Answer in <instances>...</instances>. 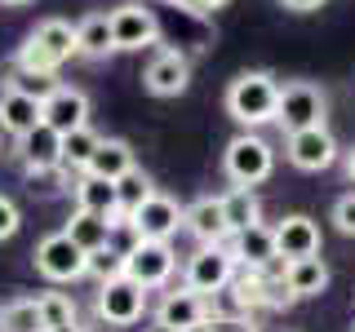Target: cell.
Segmentation results:
<instances>
[{
  "instance_id": "6da1fadb",
  "label": "cell",
  "mask_w": 355,
  "mask_h": 332,
  "mask_svg": "<svg viewBox=\"0 0 355 332\" xmlns=\"http://www.w3.org/2000/svg\"><path fill=\"white\" fill-rule=\"evenodd\" d=\"M275 102H280V80L271 71H240L227 84V116L244 129L275 124Z\"/></svg>"
},
{
  "instance_id": "7a4b0ae2",
  "label": "cell",
  "mask_w": 355,
  "mask_h": 332,
  "mask_svg": "<svg viewBox=\"0 0 355 332\" xmlns=\"http://www.w3.org/2000/svg\"><path fill=\"white\" fill-rule=\"evenodd\" d=\"M222 169H227L231 186H258L275 173V151L258 133H240V138H231L227 151H222Z\"/></svg>"
},
{
  "instance_id": "3957f363",
  "label": "cell",
  "mask_w": 355,
  "mask_h": 332,
  "mask_svg": "<svg viewBox=\"0 0 355 332\" xmlns=\"http://www.w3.org/2000/svg\"><path fill=\"white\" fill-rule=\"evenodd\" d=\"M240 261L236 252H231V243H200V248L187 257V270H182V284L196 288V293L205 297H218L227 293V284L236 279Z\"/></svg>"
},
{
  "instance_id": "277c9868",
  "label": "cell",
  "mask_w": 355,
  "mask_h": 332,
  "mask_svg": "<svg viewBox=\"0 0 355 332\" xmlns=\"http://www.w3.org/2000/svg\"><path fill=\"white\" fill-rule=\"evenodd\" d=\"M324 111H329V93L315 80H288L280 84V102H275V124L284 133L311 129V124H324Z\"/></svg>"
},
{
  "instance_id": "5b68a950",
  "label": "cell",
  "mask_w": 355,
  "mask_h": 332,
  "mask_svg": "<svg viewBox=\"0 0 355 332\" xmlns=\"http://www.w3.org/2000/svg\"><path fill=\"white\" fill-rule=\"evenodd\" d=\"M31 257H36V270L49 284H76V279H85V275H89V252L71 235H67V230H58V235H44Z\"/></svg>"
},
{
  "instance_id": "8992f818",
  "label": "cell",
  "mask_w": 355,
  "mask_h": 332,
  "mask_svg": "<svg viewBox=\"0 0 355 332\" xmlns=\"http://www.w3.org/2000/svg\"><path fill=\"white\" fill-rule=\"evenodd\" d=\"M147 310V288L129 275H111L98 284V319L107 328H133Z\"/></svg>"
},
{
  "instance_id": "52a82bcc",
  "label": "cell",
  "mask_w": 355,
  "mask_h": 332,
  "mask_svg": "<svg viewBox=\"0 0 355 332\" xmlns=\"http://www.w3.org/2000/svg\"><path fill=\"white\" fill-rule=\"evenodd\" d=\"M178 270V252L169 248V239H138L133 248L125 252V275L138 279L147 293L164 288Z\"/></svg>"
},
{
  "instance_id": "ba28073f",
  "label": "cell",
  "mask_w": 355,
  "mask_h": 332,
  "mask_svg": "<svg viewBox=\"0 0 355 332\" xmlns=\"http://www.w3.org/2000/svg\"><path fill=\"white\" fill-rule=\"evenodd\" d=\"M338 138L324 129V124H311V129H297V133H288V142H284V160L293 164L297 173H324L338 164Z\"/></svg>"
},
{
  "instance_id": "9c48e42d",
  "label": "cell",
  "mask_w": 355,
  "mask_h": 332,
  "mask_svg": "<svg viewBox=\"0 0 355 332\" xmlns=\"http://www.w3.org/2000/svg\"><path fill=\"white\" fill-rule=\"evenodd\" d=\"M182 213H187V208L178 204V199L151 191L129 213V226H133V235H138V239H173L178 230H182Z\"/></svg>"
},
{
  "instance_id": "30bf717a",
  "label": "cell",
  "mask_w": 355,
  "mask_h": 332,
  "mask_svg": "<svg viewBox=\"0 0 355 332\" xmlns=\"http://www.w3.org/2000/svg\"><path fill=\"white\" fill-rule=\"evenodd\" d=\"M111 36H116V53H138L160 44V18L147 5H120L111 9Z\"/></svg>"
},
{
  "instance_id": "8fae6325",
  "label": "cell",
  "mask_w": 355,
  "mask_h": 332,
  "mask_svg": "<svg viewBox=\"0 0 355 332\" xmlns=\"http://www.w3.org/2000/svg\"><path fill=\"white\" fill-rule=\"evenodd\" d=\"M214 319V306H209L205 293H196V288H173V293L160 297V306H155V324H169V328H182V332H200Z\"/></svg>"
},
{
  "instance_id": "7c38bea8",
  "label": "cell",
  "mask_w": 355,
  "mask_h": 332,
  "mask_svg": "<svg viewBox=\"0 0 355 332\" xmlns=\"http://www.w3.org/2000/svg\"><path fill=\"white\" fill-rule=\"evenodd\" d=\"M142 84H147L151 98H178V93H187V84H191V58H187L182 49H160L147 62V71H142Z\"/></svg>"
},
{
  "instance_id": "4fadbf2b",
  "label": "cell",
  "mask_w": 355,
  "mask_h": 332,
  "mask_svg": "<svg viewBox=\"0 0 355 332\" xmlns=\"http://www.w3.org/2000/svg\"><path fill=\"white\" fill-rule=\"evenodd\" d=\"M18 160H22V169H27L31 177L58 173L62 169V133L49 129L40 120L31 133H22V138H18Z\"/></svg>"
},
{
  "instance_id": "5bb4252c",
  "label": "cell",
  "mask_w": 355,
  "mask_h": 332,
  "mask_svg": "<svg viewBox=\"0 0 355 332\" xmlns=\"http://www.w3.org/2000/svg\"><path fill=\"white\" fill-rule=\"evenodd\" d=\"M231 252H236L240 266H253V270H271L280 257V248H275V226H262V221H253V226H244L231 235Z\"/></svg>"
},
{
  "instance_id": "9a60e30c",
  "label": "cell",
  "mask_w": 355,
  "mask_h": 332,
  "mask_svg": "<svg viewBox=\"0 0 355 332\" xmlns=\"http://www.w3.org/2000/svg\"><path fill=\"white\" fill-rule=\"evenodd\" d=\"M44 120V102L36 93H27V89L9 84L5 93H0V129L9 133V138H22V133H31Z\"/></svg>"
},
{
  "instance_id": "2e32d148",
  "label": "cell",
  "mask_w": 355,
  "mask_h": 332,
  "mask_svg": "<svg viewBox=\"0 0 355 332\" xmlns=\"http://www.w3.org/2000/svg\"><path fill=\"white\" fill-rule=\"evenodd\" d=\"M44 124L58 129V133H71V129L89 124V93L85 89H71V84H58L44 98Z\"/></svg>"
},
{
  "instance_id": "e0dca14e",
  "label": "cell",
  "mask_w": 355,
  "mask_h": 332,
  "mask_svg": "<svg viewBox=\"0 0 355 332\" xmlns=\"http://www.w3.org/2000/svg\"><path fill=\"white\" fill-rule=\"evenodd\" d=\"M182 230H191L196 243H227L231 226H227V213H222V199H214V195L196 199L182 213Z\"/></svg>"
},
{
  "instance_id": "ac0fdd59",
  "label": "cell",
  "mask_w": 355,
  "mask_h": 332,
  "mask_svg": "<svg viewBox=\"0 0 355 332\" xmlns=\"http://www.w3.org/2000/svg\"><path fill=\"white\" fill-rule=\"evenodd\" d=\"M275 248H280L284 261H297V257H315L320 252V226L302 213L284 217L280 226H275Z\"/></svg>"
},
{
  "instance_id": "d6986e66",
  "label": "cell",
  "mask_w": 355,
  "mask_h": 332,
  "mask_svg": "<svg viewBox=\"0 0 355 332\" xmlns=\"http://www.w3.org/2000/svg\"><path fill=\"white\" fill-rule=\"evenodd\" d=\"M76 204L80 208H94V213H107L116 226H129L125 213H120V191L111 177H98V173H80L76 182Z\"/></svg>"
},
{
  "instance_id": "ffe728a7",
  "label": "cell",
  "mask_w": 355,
  "mask_h": 332,
  "mask_svg": "<svg viewBox=\"0 0 355 332\" xmlns=\"http://www.w3.org/2000/svg\"><path fill=\"white\" fill-rule=\"evenodd\" d=\"M284 284L288 293L297 297V302H306V297H320L329 288V266L324 257H297V261H284Z\"/></svg>"
},
{
  "instance_id": "44dd1931",
  "label": "cell",
  "mask_w": 355,
  "mask_h": 332,
  "mask_svg": "<svg viewBox=\"0 0 355 332\" xmlns=\"http://www.w3.org/2000/svg\"><path fill=\"white\" fill-rule=\"evenodd\" d=\"M111 230H116V221H111L107 213H94V208H80V204H76L71 221H67V235L80 243L85 252H94V248H103V243H111Z\"/></svg>"
},
{
  "instance_id": "7402d4cb",
  "label": "cell",
  "mask_w": 355,
  "mask_h": 332,
  "mask_svg": "<svg viewBox=\"0 0 355 332\" xmlns=\"http://www.w3.org/2000/svg\"><path fill=\"white\" fill-rule=\"evenodd\" d=\"M44 49L53 53V62H71V58H80V36H76V27L67 18H44V22H36V31H31Z\"/></svg>"
},
{
  "instance_id": "603a6c76",
  "label": "cell",
  "mask_w": 355,
  "mask_h": 332,
  "mask_svg": "<svg viewBox=\"0 0 355 332\" xmlns=\"http://www.w3.org/2000/svg\"><path fill=\"white\" fill-rule=\"evenodd\" d=\"M129 169H138V164H133V147H129L125 138H103L85 173H98V177H111V182H120Z\"/></svg>"
},
{
  "instance_id": "cb8c5ba5",
  "label": "cell",
  "mask_w": 355,
  "mask_h": 332,
  "mask_svg": "<svg viewBox=\"0 0 355 332\" xmlns=\"http://www.w3.org/2000/svg\"><path fill=\"white\" fill-rule=\"evenodd\" d=\"M76 36H80V58H107L116 53V36H111V14H89L85 22H76Z\"/></svg>"
},
{
  "instance_id": "d4e9b609",
  "label": "cell",
  "mask_w": 355,
  "mask_h": 332,
  "mask_svg": "<svg viewBox=\"0 0 355 332\" xmlns=\"http://www.w3.org/2000/svg\"><path fill=\"white\" fill-rule=\"evenodd\" d=\"M222 213H227V226H231V235H236V230L262 221V199L253 195V186H231V191L222 195Z\"/></svg>"
},
{
  "instance_id": "484cf974",
  "label": "cell",
  "mask_w": 355,
  "mask_h": 332,
  "mask_svg": "<svg viewBox=\"0 0 355 332\" xmlns=\"http://www.w3.org/2000/svg\"><path fill=\"white\" fill-rule=\"evenodd\" d=\"M98 142H103V138H98L89 124L62 133V169H67V173H85L89 160H94V151H98Z\"/></svg>"
},
{
  "instance_id": "4316f807",
  "label": "cell",
  "mask_w": 355,
  "mask_h": 332,
  "mask_svg": "<svg viewBox=\"0 0 355 332\" xmlns=\"http://www.w3.org/2000/svg\"><path fill=\"white\" fill-rule=\"evenodd\" d=\"M0 328L5 332H44L40 302L36 297H14V302H5L0 306Z\"/></svg>"
},
{
  "instance_id": "83f0119b",
  "label": "cell",
  "mask_w": 355,
  "mask_h": 332,
  "mask_svg": "<svg viewBox=\"0 0 355 332\" xmlns=\"http://www.w3.org/2000/svg\"><path fill=\"white\" fill-rule=\"evenodd\" d=\"M14 66H18V75H58V62H53V53L44 49L36 36H27V40L18 44Z\"/></svg>"
},
{
  "instance_id": "f1b7e54d",
  "label": "cell",
  "mask_w": 355,
  "mask_h": 332,
  "mask_svg": "<svg viewBox=\"0 0 355 332\" xmlns=\"http://www.w3.org/2000/svg\"><path fill=\"white\" fill-rule=\"evenodd\" d=\"M116 191H120V213H125V221H129V213H133V208H138L142 199L155 191V186H151V177L142 173V169H129V173L116 182Z\"/></svg>"
},
{
  "instance_id": "f546056e",
  "label": "cell",
  "mask_w": 355,
  "mask_h": 332,
  "mask_svg": "<svg viewBox=\"0 0 355 332\" xmlns=\"http://www.w3.org/2000/svg\"><path fill=\"white\" fill-rule=\"evenodd\" d=\"M40 302V319H44V328H53V324H71L76 319V302L67 293H44L36 297Z\"/></svg>"
},
{
  "instance_id": "4dcf8cb0",
  "label": "cell",
  "mask_w": 355,
  "mask_h": 332,
  "mask_svg": "<svg viewBox=\"0 0 355 332\" xmlns=\"http://www.w3.org/2000/svg\"><path fill=\"white\" fill-rule=\"evenodd\" d=\"M89 275H94L98 284L111 279V275H125V252H116L111 243H103V248L89 252Z\"/></svg>"
},
{
  "instance_id": "1f68e13d",
  "label": "cell",
  "mask_w": 355,
  "mask_h": 332,
  "mask_svg": "<svg viewBox=\"0 0 355 332\" xmlns=\"http://www.w3.org/2000/svg\"><path fill=\"white\" fill-rule=\"evenodd\" d=\"M333 226H338L342 235H355V191L333 204Z\"/></svg>"
},
{
  "instance_id": "d6a6232c",
  "label": "cell",
  "mask_w": 355,
  "mask_h": 332,
  "mask_svg": "<svg viewBox=\"0 0 355 332\" xmlns=\"http://www.w3.org/2000/svg\"><path fill=\"white\" fill-rule=\"evenodd\" d=\"M18 226H22L18 204H14L9 195H0V239H14V235H18Z\"/></svg>"
},
{
  "instance_id": "836d02e7",
  "label": "cell",
  "mask_w": 355,
  "mask_h": 332,
  "mask_svg": "<svg viewBox=\"0 0 355 332\" xmlns=\"http://www.w3.org/2000/svg\"><path fill=\"white\" fill-rule=\"evenodd\" d=\"M178 5H182L187 14H214V9H222L227 0H178Z\"/></svg>"
},
{
  "instance_id": "e575fe53",
  "label": "cell",
  "mask_w": 355,
  "mask_h": 332,
  "mask_svg": "<svg viewBox=\"0 0 355 332\" xmlns=\"http://www.w3.org/2000/svg\"><path fill=\"white\" fill-rule=\"evenodd\" d=\"M280 5L293 14H315V9H324V0H280Z\"/></svg>"
},
{
  "instance_id": "d590c367",
  "label": "cell",
  "mask_w": 355,
  "mask_h": 332,
  "mask_svg": "<svg viewBox=\"0 0 355 332\" xmlns=\"http://www.w3.org/2000/svg\"><path fill=\"white\" fill-rule=\"evenodd\" d=\"M44 332H85V328H80V324L71 319V324H53V328H44Z\"/></svg>"
},
{
  "instance_id": "8d00e7d4",
  "label": "cell",
  "mask_w": 355,
  "mask_h": 332,
  "mask_svg": "<svg viewBox=\"0 0 355 332\" xmlns=\"http://www.w3.org/2000/svg\"><path fill=\"white\" fill-rule=\"evenodd\" d=\"M347 177H351V182H355V147L347 151Z\"/></svg>"
},
{
  "instance_id": "74e56055",
  "label": "cell",
  "mask_w": 355,
  "mask_h": 332,
  "mask_svg": "<svg viewBox=\"0 0 355 332\" xmlns=\"http://www.w3.org/2000/svg\"><path fill=\"white\" fill-rule=\"evenodd\" d=\"M142 332H182V328H169V324H151V328H142Z\"/></svg>"
},
{
  "instance_id": "f35d334b",
  "label": "cell",
  "mask_w": 355,
  "mask_h": 332,
  "mask_svg": "<svg viewBox=\"0 0 355 332\" xmlns=\"http://www.w3.org/2000/svg\"><path fill=\"white\" fill-rule=\"evenodd\" d=\"M0 5H9V9H22V5H31V0H0Z\"/></svg>"
},
{
  "instance_id": "ab89813d",
  "label": "cell",
  "mask_w": 355,
  "mask_h": 332,
  "mask_svg": "<svg viewBox=\"0 0 355 332\" xmlns=\"http://www.w3.org/2000/svg\"><path fill=\"white\" fill-rule=\"evenodd\" d=\"M205 332H218V328H205Z\"/></svg>"
},
{
  "instance_id": "60d3db41",
  "label": "cell",
  "mask_w": 355,
  "mask_h": 332,
  "mask_svg": "<svg viewBox=\"0 0 355 332\" xmlns=\"http://www.w3.org/2000/svg\"><path fill=\"white\" fill-rule=\"evenodd\" d=\"M0 332H5V328H0Z\"/></svg>"
}]
</instances>
